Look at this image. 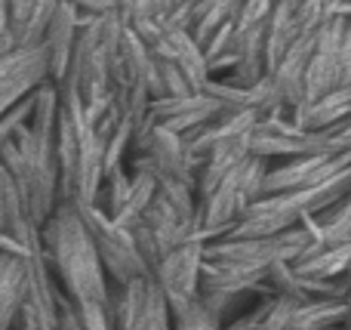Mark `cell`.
Returning a JSON list of instances; mask_svg holds the SVG:
<instances>
[{
    "instance_id": "1",
    "label": "cell",
    "mask_w": 351,
    "mask_h": 330,
    "mask_svg": "<svg viewBox=\"0 0 351 330\" xmlns=\"http://www.w3.org/2000/svg\"><path fill=\"white\" fill-rule=\"evenodd\" d=\"M40 244L49 269L65 284L77 312L108 309V272L99 259L77 201H59L53 216L40 226Z\"/></svg>"
},
{
    "instance_id": "2",
    "label": "cell",
    "mask_w": 351,
    "mask_h": 330,
    "mask_svg": "<svg viewBox=\"0 0 351 330\" xmlns=\"http://www.w3.org/2000/svg\"><path fill=\"white\" fill-rule=\"evenodd\" d=\"M114 330H173V309L152 275L117 284L108 294Z\"/></svg>"
},
{
    "instance_id": "3",
    "label": "cell",
    "mask_w": 351,
    "mask_h": 330,
    "mask_svg": "<svg viewBox=\"0 0 351 330\" xmlns=\"http://www.w3.org/2000/svg\"><path fill=\"white\" fill-rule=\"evenodd\" d=\"M200 269H204V241H185L173 247L152 272L173 315L185 312L200 300Z\"/></svg>"
},
{
    "instance_id": "4",
    "label": "cell",
    "mask_w": 351,
    "mask_h": 330,
    "mask_svg": "<svg viewBox=\"0 0 351 330\" xmlns=\"http://www.w3.org/2000/svg\"><path fill=\"white\" fill-rule=\"evenodd\" d=\"M47 74H49V56L43 43L12 47L10 53L0 56V115L22 102L25 93L34 90L37 84H43Z\"/></svg>"
},
{
    "instance_id": "5",
    "label": "cell",
    "mask_w": 351,
    "mask_h": 330,
    "mask_svg": "<svg viewBox=\"0 0 351 330\" xmlns=\"http://www.w3.org/2000/svg\"><path fill=\"white\" fill-rule=\"evenodd\" d=\"M25 257L0 250V330H16L22 318Z\"/></svg>"
},
{
    "instance_id": "6",
    "label": "cell",
    "mask_w": 351,
    "mask_h": 330,
    "mask_svg": "<svg viewBox=\"0 0 351 330\" xmlns=\"http://www.w3.org/2000/svg\"><path fill=\"white\" fill-rule=\"evenodd\" d=\"M74 10H86L90 16H108V12H117V0H65Z\"/></svg>"
}]
</instances>
